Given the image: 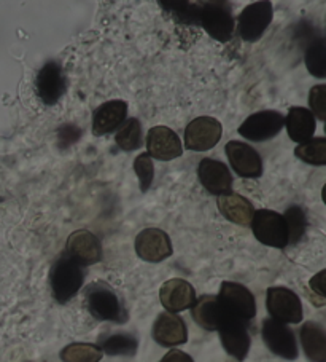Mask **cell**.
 I'll use <instances>...</instances> for the list:
<instances>
[{
  "label": "cell",
  "instance_id": "6da1fadb",
  "mask_svg": "<svg viewBox=\"0 0 326 362\" xmlns=\"http://www.w3.org/2000/svg\"><path fill=\"white\" fill-rule=\"evenodd\" d=\"M85 305L91 316L97 321L124 324L128 321V311L118 292L104 281H96L86 286Z\"/></svg>",
  "mask_w": 326,
  "mask_h": 362
},
{
  "label": "cell",
  "instance_id": "7a4b0ae2",
  "mask_svg": "<svg viewBox=\"0 0 326 362\" xmlns=\"http://www.w3.org/2000/svg\"><path fill=\"white\" fill-rule=\"evenodd\" d=\"M85 272L83 267L72 260L64 252L53 262L49 270V286H52L53 297L56 302L67 303L78 294L83 287Z\"/></svg>",
  "mask_w": 326,
  "mask_h": 362
},
{
  "label": "cell",
  "instance_id": "3957f363",
  "mask_svg": "<svg viewBox=\"0 0 326 362\" xmlns=\"http://www.w3.org/2000/svg\"><path fill=\"white\" fill-rule=\"evenodd\" d=\"M198 24L204 28L212 39L227 43L234 35L236 20L229 2L213 0L198 4Z\"/></svg>",
  "mask_w": 326,
  "mask_h": 362
},
{
  "label": "cell",
  "instance_id": "277c9868",
  "mask_svg": "<svg viewBox=\"0 0 326 362\" xmlns=\"http://www.w3.org/2000/svg\"><path fill=\"white\" fill-rule=\"evenodd\" d=\"M250 227H252L255 238L261 245L275 249H285L286 246H290L284 214H279L272 209H258L255 211Z\"/></svg>",
  "mask_w": 326,
  "mask_h": 362
},
{
  "label": "cell",
  "instance_id": "5b68a950",
  "mask_svg": "<svg viewBox=\"0 0 326 362\" xmlns=\"http://www.w3.org/2000/svg\"><path fill=\"white\" fill-rule=\"evenodd\" d=\"M218 302L228 316L250 322L256 316V302L252 291L234 281H224L218 292Z\"/></svg>",
  "mask_w": 326,
  "mask_h": 362
},
{
  "label": "cell",
  "instance_id": "8992f818",
  "mask_svg": "<svg viewBox=\"0 0 326 362\" xmlns=\"http://www.w3.org/2000/svg\"><path fill=\"white\" fill-rule=\"evenodd\" d=\"M274 8L269 0H260L247 5L236 20V30L243 42H258L271 26Z\"/></svg>",
  "mask_w": 326,
  "mask_h": 362
},
{
  "label": "cell",
  "instance_id": "52a82bcc",
  "mask_svg": "<svg viewBox=\"0 0 326 362\" xmlns=\"http://www.w3.org/2000/svg\"><path fill=\"white\" fill-rule=\"evenodd\" d=\"M266 308L272 320L284 324H299L304 317L303 302L296 292L288 287H269L266 294Z\"/></svg>",
  "mask_w": 326,
  "mask_h": 362
},
{
  "label": "cell",
  "instance_id": "ba28073f",
  "mask_svg": "<svg viewBox=\"0 0 326 362\" xmlns=\"http://www.w3.org/2000/svg\"><path fill=\"white\" fill-rule=\"evenodd\" d=\"M262 341L271 351L286 361H294L299 356L296 335L284 322H279L272 317H266L261 327Z\"/></svg>",
  "mask_w": 326,
  "mask_h": 362
},
{
  "label": "cell",
  "instance_id": "9c48e42d",
  "mask_svg": "<svg viewBox=\"0 0 326 362\" xmlns=\"http://www.w3.org/2000/svg\"><path fill=\"white\" fill-rule=\"evenodd\" d=\"M223 127L213 117H198L185 128V147L193 152H205L222 139Z\"/></svg>",
  "mask_w": 326,
  "mask_h": 362
},
{
  "label": "cell",
  "instance_id": "30bf717a",
  "mask_svg": "<svg viewBox=\"0 0 326 362\" xmlns=\"http://www.w3.org/2000/svg\"><path fill=\"white\" fill-rule=\"evenodd\" d=\"M285 127V117L277 110H260L247 117L239 134L252 142H265L277 136Z\"/></svg>",
  "mask_w": 326,
  "mask_h": 362
},
{
  "label": "cell",
  "instance_id": "8fae6325",
  "mask_svg": "<svg viewBox=\"0 0 326 362\" xmlns=\"http://www.w3.org/2000/svg\"><path fill=\"white\" fill-rule=\"evenodd\" d=\"M35 90L45 105H54L61 101L67 90V78L59 62L48 61L43 64L37 74Z\"/></svg>",
  "mask_w": 326,
  "mask_h": 362
},
{
  "label": "cell",
  "instance_id": "7c38bea8",
  "mask_svg": "<svg viewBox=\"0 0 326 362\" xmlns=\"http://www.w3.org/2000/svg\"><path fill=\"white\" fill-rule=\"evenodd\" d=\"M135 254L142 260L150 262V264H158L169 259L174 252L172 241L164 230L150 227L143 228L142 232L135 236Z\"/></svg>",
  "mask_w": 326,
  "mask_h": 362
},
{
  "label": "cell",
  "instance_id": "4fadbf2b",
  "mask_svg": "<svg viewBox=\"0 0 326 362\" xmlns=\"http://www.w3.org/2000/svg\"><path fill=\"white\" fill-rule=\"evenodd\" d=\"M222 345L229 356H233L237 361H243L250 351V334L248 322H243L237 317L228 316L224 313V320L218 327Z\"/></svg>",
  "mask_w": 326,
  "mask_h": 362
},
{
  "label": "cell",
  "instance_id": "5bb4252c",
  "mask_svg": "<svg viewBox=\"0 0 326 362\" xmlns=\"http://www.w3.org/2000/svg\"><path fill=\"white\" fill-rule=\"evenodd\" d=\"M66 254L81 267H90L102 260V245L90 230H75L67 238Z\"/></svg>",
  "mask_w": 326,
  "mask_h": 362
},
{
  "label": "cell",
  "instance_id": "9a60e30c",
  "mask_svg": "<svg viewBox=\"0 0 326 362\" xmlns=\"http://www.w3.org/2000/svg\"><path fill=\"white\" fill-rule=\"evenodd\" d=\"M229 165L243 179H258L262 174V160L252 146L241 141H229L224 147Z\"/></svg>",
  "mask_w": 326,
  "mask_h": 362
},
{
  "label": "cell",
  "instance_id": "2e32d148",
  "mask_svg": "<svg viewBox=\"0 0 326 362\" xmlns=\"http://www.w3.org/2000/svg\"><path fill=\"white\" fill-rule=\"evenodd\" d=\"M198 179L210 195L222 197L233 189V174L227 163L215 158H204L198 165Z\"/></svg>",
  "mask_w": 326,
  "mask_h": 362
},
{
  "label": "cell",
  "instance_id": "e0dca14e",
  "mask_svg": "<svg viewBox=\"0 0 326 362\" xmlns=\"http://www.w3.org/2000/svg\"><path fill=\"white\" fill-rule=\"evenodd\" d=\"M147 153L152 158L171 161L181 157L183 146L175 131L167 127H153L147 134Z\"/></svg>",
  "mask_w": 326,
  "mask_h": 362
},
{
  "label": "cell",
  "instance_id": "ac0fdd59",
  "mask_svg": "<svg viewBox=\"0 0 326 362\" xmlns=\"http://www.w3.org/2000/svg\"><path fill=\"white\" fill-rule=\"evenodd\" d=\"M196 298L194 287L181 278L166 281L159 289V300L162 307L167 310V313L177 315L180 311L191 308Z\"/></svg>",
  "mask_w": 326,
  "mask_h": 362
},
{
  "label": "cell",
  "instance_id": "d6986e66",
  "mask_svg": "<svg viewBox=\"0 0 326 362\" xmlns=\"http://www.w3.org/2000/svg\"><path fill=\"white\" fill-rule=\"evenodd\" d=\"M152 335L155 341L164 348H175L188 341V329L183 317L167 311L156 317Z\"/></svg>",
  "mask_w": 326,
  "mask_h": 362
},
{
  "label": "cell",
  "instance_id": "ffe728a7",
  "mask_svg": "<svg viewBox=\"0 0 326 362\" xmlns=\"http://www.w3.org/2000/svg\"><path fill=\"white\" fill-rule=\"evenodd\" d=\"M128 118V103L114 99L100 104L92 114V134L105 136L121 127Z\"/></svg>",
  "mask_w": 326,
  "mask_h": 362
},
{
  "label": "cell",
  "instance_id": "44dd1931",
  "mask_svg": "<svg viewBox=\"0 0 326 362\" xmlns=\"http://www.w3.org/2000/svg\"><path fill=\"white\" fill-rule=\"evenodd\" d=\"M217 206L224 219L242 227H250L256 211L248 198L234 192L224 193V195L218 197Z\"/></svg>",
  "mask_w": 326,
  "mask_h": 362
},
{
  "label": "cell",
  "instance_id": "7402d4cb",
  "mask_svg": "<svg viewBox=\"0 0 326 362\" xmlns=\"http://www.w3.org/2000/svg\"><path fill=\"white\" fill-rule=\"evenodd\" d=\"M285 127L286 133L293 142L304 144L307 141H310L313 134H315L317 123L315 117H313L309 109L293 105V107L288 110V115L285 117Z\"/></svg>",
  "mask_w": 326,
  "mask_h": 362
},
{
  "label": "cell",
  "instance_id": "603a6c76",
  "mask_svg": "<svg viewBox=\"0 0 326 362\" xmlns=\"http://www.w3.org/2000/svg\"><path fill=\"white\" fill-rule=\"evenodd\" d=\"M191 316L198 326L205 330H218L224 320V311L217 296H200L191 307Z\"/></svg>",
  "mask_w": 326,
  "mask_h": 362
},
{
  "label": "cell",
  "instance_id": "cb8c5ba5",
  "mask_svg": "<svg viewBox=\"0 0 326 362\" xmlns=\"http://www.w3.org/2000/svg\"><path fill=\"white\" fill-rule=\"evenodd\" d=\"M301 346L310 362H326V329L318 322H304L299 330Z\"/></svg>",
  "mask_w": 326,
  "mask_h": 362
},
{
  "label": "cell",
  "instance_id": "d4e9b609",
  "mask_svg": "<svg viewBox=\"0 0 326 362\" xmlns=\"http://www.w3.org/2000/svg\"><path fill=\"white\" fill-rule=\"evenodd\" d=\"M100 349L109 356H134L139 348V341L134 335L118 332L100 340Z\"/></svg>",
  "mask_w": 326,
  "mask_h": 362
},
{
  "label": "cell",
  "instance_id": "484cf974",
  "mask_svg": "<svg viewBox=\"0 0 326 362\" xmlns=\"http://www.w3.org/2000/svg\"><path fill=\"white\" fill-rule=\"evenodd\" d=\"M142 137H143V131H142V123L137 120V118L131 117L126 118L120 128L116 131L115 136V142L116 146L121 148V151L126 152H133L135 148L142 147Z\"/></svg>",
  "mask_w": 326,
  "mask_h": 362
},
{
  "label": "cell",
  "instance_id": "4316f807",
  "mask_svg": "<svg viewBox=\"0 0 326 362\" xmlns=\"http://www.w3.org/2000/svg\"><path fill=\"white\" fill-rule=\"evenodd\" d=\"M294 155L312 166H326V137H312L294 148Z\"/></svg>",
  "mask_w": 326,
  "mask_h": 362
},
{
  "label": "cell",
  "instance_id": "83f0119b",
  "mask_svg": "<svg viewBox=\"0 0 326 362\" xmlns=\"http://www.w3.org/2000/svg\"><path fill=\"white\" fill-rule=\"evenodd\" d=\"M104 351L94 343H71L61 351L62 362H100Z\"/></svg>",
  "mask_w": 326,
  "mask_h": 362
},
{
  "label": "cell",
  "instance_id": "f1b7e54d",
  "mask_svg": "<svg viewBox=\"0 0 326 362\" xmlns=\"http://www.w3.org/2000/svg\"><path fill=\"white\" fill-rule=\"evenodd\" d=\"M304 61L310 76L315 78H326V43L323 39H315L309 43Z\"/></svg>",
  "mask_w": 326,
  "mask_h": 362
},
{
  "label": "cell",
  "instance_id": "f546056e",
  "mask_svg": "<svg viewBox=\"0 0 326 362\" xmlns=\"http://www.w3.org/2000/svg\"><path fill=\"white\" fill-rule=\"evenodd\" d=\"M284 219L288 228V243H290V246L296 245V243L304 236L307 228L306 212L301 206L293 204L285 211Z\"/></svg>",
  "mask_w": 326,
  "mask_h": 362
},
{
  "label": "cell",
  "instance_id": "4dcf8cb0",
  "mask_svg": "<svg viewBox=\"0 0 326 362\" xmlns=\"http://www.w3.org/2000/svg\"><path fill=\"white\" fill-rule=\"evenodd\" d=\"M134 171L137 174V177H139L140 190L143 193H147L150 190V187L153 185V179H155L153 158L150 157L147 152L140 153L139 157L134 160Z\"/></svg>",
  "mask_w": 326,
  "mask_h": 362
},
{
  "label": "cell",
  "instance_id": "1f68e13d",
  "mask_svg": "<svg viewBox=\"0 0 326 362\" xmlns=\"http://www.w3.org/2000/svg\"><path fill=\"white\" fill-rule=\"evenodd\" d=\"M309 107L313 117L326 120V85H315L309 91Z\"/></svg>",
  "mask_w": 326,
  "mask_h": 362
},
{
  "label": "cell",
  "instance_id": "d6a6232c",
  "mask_svg": "<svg viewBox=\"0 0 326 362\" xmlns=\"http://www.w3.org/2000/svg\"><path fill=\"white\" fill-rule=\"evenodd\" d=\"M309 286L318 297H323L326 300V268L313 274L309 281Z\"/></svg>",
  "mask_w": 326,
  "mask_h": 362
},
{
  "label": "cell",
  "instance_id": "836d02e7",
  "mask_svg": "<svg viewBox=\"0 0 326 362\" xmlns=\"http://www.w3.org/2000/svg\"><path fill=\"white\" fill-rule=\"evenodd\" d=\"M159 362H194V361L190 354L180 351V349H171V351H169Z\"/></svg>",
  "mask_w": 326,
  "mask_h": 362
},
{
  "label": "cell",
  "instance_id": "e575fe53",
  "mask_svg": "<svg viewBox=\"0 0 326 362\" xmlns=\"http://www.w3.org/2000/svg\"><path fill=\"white\" fill-rule=\"evenodd\" d=\"M322 199H323V203L326 204V184L323 185V190H322Z\"/></svg>",
  "mask_w": 326,
  "mask_h": 362
},
{
  "label": "cell",
  "instance_id": "d590c367",
  "mask_svg": "<svg viewBox=\"0 0 326 362\" xmlns=\"http://www.w3.org/2000/svg\"><path fill=\"white\" fill-rule=\"evenodd\" d=\"M326 122V120H325ZM325 133H326V123H325Z\"/></svg>",
  "mask_w": 326,
  "mask_h": 362
}]
</instances>
